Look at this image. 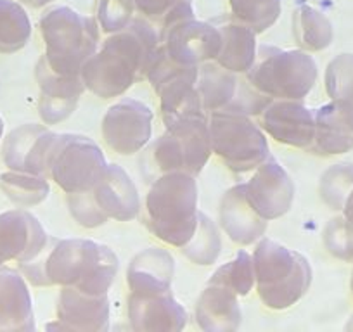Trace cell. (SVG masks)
<instances>
[{
  "label": "cell",
  "instance_id": "6da1fadb",
  "mask_svg": "<svg viewBox=\"0 0 353 332\" xmlns=\"http://www.w3.org/2000/svg\"><path fill=\"white\" fill-rule=\"evenodd\" d=\"M158 47V37L141 23L113 33L81 68L85 89L101 99L121 97L144 78L145 66Z\"/></svg>",
  "mask_w": 353,
  "mask_h": 332
},
{
  "label": "cell",
  "instance_id": "7a4b0ae2",
  "mask_svg": "<svg viewBox=\"0 0 353 332\" xmlns=\"http://www.w3.org/2000/svg\"><path fill=\"white\" fill-rule=\"evenodd\" d=\"M37 260L49 287H77L96 296H110L120 269L117 253L90 239H50Z\"/></svg>",
  "mask_w": 353,
  "mask_h": 332
},
{
  "label": "cell",
  "instance_id": "3957f363",
  "mask_svg": "<svg viewBox=\"0 0 353 332\" xmlns=\"http://www.w3.org/2000/svg\"><path fill=\"white\" fill-rule=\"evenodd\" d=\"M198 182L185 172L159 174L144 199L145 229L168 246L181 249L198 227Z\"/></svg>",
  "mask_w": 353,
  "mask_h": 332
},
{
  "label": "cell",
  "instance_id": "277c9868",
  "mask_svg": "<svg viewBox=\"0 0 353 332\" xmlns=\"http://www.w3.org/2000/svg\"><path fill=\"white\" fill-rule=\"evenodd\" d=\"M254 289L269 310H288L308 293L314 280L310 262L301 253L261 237L254 244Z\"/></svg>",
  "mask_w": 353,
  "mask_h": 332
},
{
  "label": "cell",
  "instance_id": "5b68a950",
  "mask_svg": "<svg viewBox=\"0 0 353 332\" xmlns=\"http://www.w3.org/2000/svg\"><path fill=\"white\" fill-rule=\"evenodd\" d=\"M246 78L270 99L303 101L317 83L319 68L307 50L261 49Z\"/></svg>",
  "mask_w": 353,
  "mask_h": 332
},
{
  "label": "cell",
  "instance_id": "8992f818",
  "mask_svg": "<svg viewBox=\"0 0 353 332\" xmlns=\"http://www.w3.org/2000/svg\"><path fill=\"white\" fill-rule=\"evenodd\" d=\"M152 161L159 174L185 172L198 177L213 156L208 114H189L166 125L151 147Z\"/></svg>",
  "mask_w": 353,
  "mask_h": 332
},
{
  "label": "cell",
  "instance_id": "52a82bcc",
  "mask_svg": "<svg viewBox=\"0 0 353 332\" xmlns=\"http://www.w3.org/2000/svg\"><path fill=\"white\" fill-rule=\"evenodd\" d=\"M208 120L213 154L232 174L253 172L270 156L267 135L251 116L216 111L210 113Z\"/></svg>",
  "mask_w": 353,
  "mask_h": 332
},
{
  "label": "cell",
  "instance_id": "ba28073f",
  "mask_svg": "<svg viewBox=\"0 0 353 332\" xmlns=\"http://www.w3.org/2000/svg\"><path fill=\"white\" fill-rule=\"evenodd\" d=\"M108 168L103 149L78 134H57L47 154V178L64 194L92 191Z\"/></svg>",
  "mask_w": 353,
  "mask_h": 332
},
{
  "label": "cell",
  "instance_id": "9c48e42d",
  "mask_svg": "<svg viewBox=\"0 0 353 332\" xmlns=\"http://www.w3.org/2000/svg\"><path fill=\"white\" fill-rule=\"evenodd\" d=\"M42 37L49 66L68 76H78L99 49V32L88 19L70 11L49 12L42 19Z\"/></svg>",
  "mask_w": 353,
  "mask_h": 332
},
{
  "label": "cell",
  "instance_id": "30bf717a",
  "mask_svg": "<svg viewBox=\"0 0 353 332\" xmlns=\"http://www.w3.org/2000/svg\"><path fill=\"white\" fill-rule=\"evenodd\" d=\"M151 107L137 99H121L104 113L101 134L108 147L120 156H134L152 137Z\"/></svg>",
  "mask_w": 353,
  "mask_h": 332
},
{
  "label": "cell",
  "instance_id": "8fae6325",
  "mask_svg": "<svg viewBox=\"0 0 353 332\" xmlns=\"http://www.w3.org/2000/svg\"><path fill=\"white\" fill-rule=\"evenodd\" d=\"M244 191L254 211L267 222H272L291 211L296 189L284 166L269 156L254 168L250 180L244 184Z\"/></svg>",
  "mask_w": 353,
  "mask_h": 332
},
{
  "label": "cell",
  "instance_id": "7c38bea8",
  "mask_svg": "<svg viewBox=\"0 0 353 332\" xmlns=\"http://www.w3.org/2000/svg\"><path fill=\"white\" fill-rule=\"evenodd\" d=\"M49 240V234L28 209L16 208L0 213V269L9 267V263L21 265L37 258Z\"/></svg>",
  "mask_w": 353,
  "mask_h": 332
},
{
  "label": "cell",
  "instance_id": "4fadbf2b",
  "mask_svg": "<svg viewBox=\"0 0 353 332\" xmlns=\"http://www.w3.org/2000/svg\"><path fill=\"white\" fill-rule=\"evenodd\" d=\"M258 125L265 135L294 149H310L315 130V111L303 101L272 99L261 111Z\"/></svg>",
  "mask_w": 353,
  "mask_h": 332
},
{
  "label": "cell",
  "instance_id": "5bb4252c",
  "mask_svg": "<svg viewBox=\"0 0 353 332\" xmlns=\"http://www.w3.org/2000/svg\"><path fill=\"white\" fill-rule=\"evenodd\" d=\"M56 135L43 123L19 125L2 142V161L8 170L47 177V154Z\"/></svg>",
  "mask_w": 353,
  "mask_h": 332
},
{
  "label": "cell",
  "instance_id": "9a60e30c",
  "mask_svg": "<svg viewBox=\"0 0 353 332\" xmlns=\"http://www.w3.org/2000/svg\"><path fill=\"white\" fill-rule=\"evenodd\" d=\"M220 43L222 39L219 30L203 23L182 21L172 25L161 45L173 63L181 66H199L216 59Z\"/></svg>",
  "mask_w": 353,
  "mask_h": 332
},
{
  "label": "cell",
  "instance_id": "2e32d148",
  "mask_svg": "<svg viewBox=\"0 0 353 332\" xmlns=\"http://www.w3.org/2000/svg\"><path fill=\"white\" fill-rule=\"evenodd\" d=\"M128 324L137 332H181L188 325V310L172 293L134 296L127 301Z\"/></svg>",
  "mask_w": 353,
  "mask_h": 332
},
{
  "label": "cell",
  "instance_id": "e0dca14e",
  "mask_svg": "<svg viewBox=\"0 0 353 332\" xmlns=\"http://www.w3.org/2000/svg\"><path fill=\"white\" fill-rule=\"evenodd\" d=\"M310 152L339 156L353 151V103L331 99L315 110V130Z\"/></svg>",
  "mask_w": 353,
  "mask_h": 332
},
{
  "label": "cell",
  "instance_id": "ac0fdd59",
  "mask_svg": "<svg viewBox=\"0 0 353 332\" xmlns=\"http://www.w3.org/2000/svg\"><path fill=\"white\" fill-rule=\"evenodd\" d=\"M219 227L237 246H254L265 237L269 222L261 218L250 205L244 184L227 189L220 198Z\"/></svg>",
  "mask_w": 353,
  "mask_h": 332
},
{
  "label": "cell",
  "instance_id": "d6986e66",
  "mask_svg": "<svg viewBox=\"0 0 353 332\" xmlns=\"http://www.w3.org/2000/svg\"><path fill=\"white\" fill-rule=\"evenodd\" d=\"M110 296H96L77 287H59L56 318L68 332H106L110 329Z\"/></svg>",
  "mask_w": 353,
  "mask_h": 332
},
{
  "label": "cell",
  "instance_id": "ffe728a7",
  "mask_svg": "<svg viewBox=\"0 0 353 332\" xmlns=\"http://www.w3.org/2000/svg\"><path fill=\"white\" fill-rule=\"evenodd\" d=\"M175 260L163 247H145L127 267V286L134 296L172 293Z\"/></svg>",
  "mask_w": 353,
  "mask_h": 332
},
{
  "label": "cell",
  "instance_id": "44dd1931",
  "mask_svg": "<svg viewBox=\"0 0 353 332\" xmlns=\"http://www.w3.org/2000/svg\"><path fill=\"white\" fill-rule=\"evenodd\" d=\"M198 66H179L166 74L158 85H154L159 101L163 123L170 125L189 114L203 113L201 99L196 89Z\"/></svg>",
  "mask_w": 353,
  "mask_h": 332
},
{
  "label": "cell",
  "instance_id": "7402d4cb",
  "mask_svg": "<svg viewBox=\"0 0 353 332\" xmlns=\"http://www.w3.org/2000/svg\"><path fill=\"white\" fill-rule=\"evenodd\" d=\"M99 208L114 222H130L141 215V198L135 182L117 163L108 165L106 172L92 189Z\"/></svg>",
  "mask_w": 353,
  "mask_h": 332
},
{
  "label": "cell",
  "instance_id": "603a6c76",
  "mask_svg": "<svg viewBox=\"0 0 353 332\" xmlns=\"http://www.w3.org/2000/svg\"><path fill=\"white\" fill-rule=\"evenodd\" d=\"M35 331L32 293L19 270L0 269V332Z\"/></svg>",
  "mask_w": 353,
  "mask_h": 332
},
{
  "label": "cell",
  "instance_id": "cb8c5ba5",
  "mask_svg": "<svg viewBox=\"0 0 353 332\" xmlns=\"http://www.w3.org/2000/svg\"><path fill=\"white\" fill-rule=\"evenodd\" d=\"M194 320L205 332L237 331L243 322L239 296L225 287L208 282L196 300Z\"/></svg>",
  "mask_w": 353,
  "mask_h": 332
},
{
  "label": "cell",
  "instance_id": "d4e9b609",
  "mask_svg": "<svg viewBox=\"0 0 353 332\" xmlns=\"http://www.w3.org/2000/svg\"><path fill=\"white\" fill-rule=\"evenodd\" d=\"M237 85H239V74L225 70L215 61H208L198 66L196 89L205 113L225 110L236 96Z\"/></svg>",
  "mask_w": 353,
  "mask_h": 332
},
{
  "label": "cell",
  "instance_id": "484cf974",
  "mask_svg": "<svg viewBox=\"0 0 353 332\" xmlns=\"http://www.w3.org/2000/svg\"><path fill=\"white\" fill-rule=\"evenodd\" d=\"M219 56L215 63L236 74H246L256 61V37L250 26L230 25L220 30Z\"/></svg>",
  "mask_w": 353,
  "mask_h": 332
},
{
  "label": "cell",
  "instance_id": "4316f807",
  "mask_svg": "<svg viewBox=\"0 0 353 332\" xmlns=\"http://www.w3.org/2000/svg\"><path fill=\"white\" fill-rule=\"evenodd\" d=\"M0 191L16 208L28 209L49 198L50 182L43 175L8 170L0 174Z\"/></svg>",
  "mask_w": 353,
  "mask_h": 332
},
{
  "label": "cell",
  "instance_id": "83f0119b",
  "mask_svg": "<svg viewBox=\"0 0 353 332\" xmlns=\"http://www.w3.org/2000/svg\"><path fill=\"white\" fill-rule=\"evenodd\" d=\"M181 251L185 260L198 267H210L216 263L222 255L220 227L208 215L199 211L194 236L185 246L181 247Z\"/></svg>",
  "mask_w": 353,
  "mask_h": 332
},
{
  "label": "cell",
  "instance_id": "f1b7e54d",
  "mask_svg": "<svg viewBox=\"0 0 353 332\" xmlns=\"http://www.w3.org/2000/svg\"><path fill=\"white\" fill-rule=\"evenodd\" d=\"M294 39L301 50L319 52L332 43V26L317 8L300 6L296 11Z\"/></svg>",
  "mask_w": 353,
  "mask_h": 332
},
{
  "label": "cell",
  "instance_id": "f546056e",
  "mask_svg": "<svg viewBox=\"0 0 353 332\" xmlns=\"http://www.w3.org/2000/svg\"><path fill=\"white\" fill-rule=\"evenodd\" d=\"M32 37V25L21 8L11 0H0V54L25 49Z\"/></svg>",
  "mask_w": 353,
  "mask_h": 332
},
{
  "label": "cell",
  "instance_id": "4dcf8cb0",
  "mask_svg": "<svg viewBox=\"0 0 353 332\" xmlns=\"http://www.w3.org/2000/svg\"><path fill=\"white\" fill-rule=\"evenodd\" d=\"M208 282L225 287L239 298L248 296L254 289V267L251 253L244 249L237 251L230 262L223 263L213 272Z\"/></svg>",
  "mask_w": 353,
  "mask_h": 332
},
{
  "label": "cell",
  "instance_id": "1f68e13d",
  "mask_svg": "<svg viewBox=\"0 0 353 332\" xmlns=\"http://www.w3.org/2000/svg\"><path fill=\"white\" fill-rule=\"evenodd\" d=\"M353 191V163H336L319 178V198L332 211H343Z\"/></svg>",
  "mask_w": 353,
  "mask_h": 332
},
{
  "label": "cell",
  "instance_id": "d6a6232c",
  "mask_svg": "<svg viewBox=\"0 0 353 332\" xmlns=\"http://www.w3.org/2000/svg\"><path fill=\"white\" fill-rule=\"evenodd\" d=\"M35 81L40 89V96L56 99H81L87 89L81 76H68L54 71L43 56L35 64Z\"/></svg>",
  "mask_w": 353,
  "mask_h": 332
},
{
  "label": "cell",
  "instance_id": "836d02e7",
  "mask_svg": "<svg viewBox=\"0 0 353 332\" xmlns=\"http://www.w3.org/2000/svg\"><path fill=\"white\" fill-rule=\"evenodd\" d=\"M324 87L331 99L353 103V54H339L329 61L324 73Z\"/></svg>",
  "mask_w": 353,
  "mask_h": 332
},
{
  "label": "cell",
  "instance_id": "e575fe53",
  "mask_svg": "<svg viewBox=\"0 0 353 332\" xmlns=\"http://www.w3.org/2000/svg\"><path fill=\"white\" fill-rule=\"evenodd\" d=\"M325 251L339 262L353 263V223L343 215L329 220L322 230Z\"/></svg>",
  "mask_w": 353,
  "mask_h": 332
},
{
  "label": "cell",
  "instance_id": "d590c367",
  "mask_svg": "<svg viewBox=\"0 0 353 332\" xmlns=\"http://www.w3.org/2000/svg\"><path fill=\"white\" fill-rule=\"evenodd\" d=\"M66 208L70 211L71 218L83 229H99V227L106 225L110 222L106 213L97 205L92 191L66 194Z\"/></svg>",
  "mask_w": 353,
  "mask_h": 332
},
{
  "label": "cell",
  "instance_id": "8d00e7d4",
  "mask_svg": "<svg viewBox=\"0 0 353 332\" xmlns=\"http://www.w3.org/2000/svg\"><path fill=\"white\" fill-rule=\"evenodd\" d=\"M232 4L236 14L250 28L263 32L276 21L279 0H232Z\"/></svg>",
  "mask_w": 353,
  "mask_h": 332
},
{
  "label": "cell",
  "instance_id": "74e56055",
  "mask_svg": "<svg viewBox=\"0 0 353 332\" xmlns=\"http://www.w3.org/2000/svg\"><path fill=\"white\" fill-rule=\"evenodd\" d=\"M270 97L263 96L260 90L254 89L251 85L248 78L241 80L239 78V85H237V92L234 96L232 103L225 107L223 111H230V113H239L246 114V116H260L261 111L267 107V104L270 103Z\"/></svg>",
  "mask_w": 353,
  "mask_h": 332
},
{
  "label": "cell",
  "instance_id": "f35d334b",
  "mask_svg": "<svg viewBox=\"0 0 353 332\" xmlns=\"http://www.w3.org/2000/svg\"><path fill=\"white\" fill-rule=\"evenodd\" d=\"M78 99H56V97H39V116L43 125L52 127L66 121L77 111Z\"/></svg>",
  "mask_w": 353,
  "mask_h": 332
},
{
  "label": "cell",
  "instance_id": "ab89813d",
  "mask_svg": "<svg viewBox=\"0 0 353 332\" xmlns=\"http://www.w3.org/2000/svg\"><path fill=\"white\" fill-rule=\"evenodd\" d=\"M341 215L345 216V218L348 220V222L353 223V191H352V194L348 196V199H346L345 208H343Z\"/></svg>",
  "mask_w": 353,
  "mask_h": 332
},
{
  "label": "cell",
  "instance_id": "60d3db41",
  "mask_svg": "<svg viewBox=\"0 0 353 332\" xmlns=\"http://www.w3.org/2000/svg\"><path fill=\"white\" fill-rule=\"evenodd\" d=\"M294 2H298L300 6H312V8H315V6L329 4L332 0H294Z\"/></svg>",
  "mask_w": 353,
  "mask_h": 332
},
{
  "label": "cell",
  "instance_id": "b9f144b4",
  "mask_svg": "<svg viewBox=\"0 0 353 332\" xmlns=\"http://www.w3.org/2000/svg\"><path fill=\"white\" fill-rule=\"evenodd\" d=\"M23 2H26V4L30 6H40L43 4V2H49V0H23Z\"/></svg>",
  "mask_w": 353,
  "mask_h": 332
},
{
  "label": "cell",
  "instance_id": "7bdbcfd3",
  "mask_svg": "<svg viewBox=\"0 0 353 332\" xmlns=\"http://www.w3.org/2000/svg\"><path fill=\"white\" fill-rule=\"evenodd\" d=\"M2 137H4V120L0 116V141H2Z\"/></svg>",
  "mask_w": 353,
  "mask_h": 332
},
{
  "label": "cell",
  "instance_id": "ee69618b",
  "mask_svg": "<svg viewBox=\"0 0 353 332\" xmlns=\"http://www.w3.org/2000/svg\"><path fill=\"white\" fill-rule=\"evenodd\" d=\"M350 291H352V298H353V270H352V279H350Z\"/></svg>",
  "mask_w": 353,
  "mask_h": 332
}]
</instances>
